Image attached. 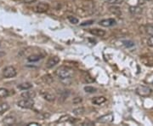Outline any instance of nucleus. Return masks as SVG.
Returning a JSON list of instances; mask_svg holds the SVG:
<instances>
[{
	"label": "nucleus",
	"instance_id": "18",
	"mask_svg": "<svg viewBox=\"0 0 153 126\" xmlns=\"http://www.w3.org/2000/svg\"><path fill=\"white\" fill-rule=\"evenodd\" d=\"M42 57H41V55H30V56H28L27 57V60L28 61H30V62H35V61H38L41 59Z\"/></svg>",
	"mask_w": 153,
	"mask_h": 126
},
{
	"label": "nucleus",
	"instance_id": "3",
	"mask_svg": "<svg viewBox=\"0 0 153 126\" xmlns=\"http://www.w3.org/2000/svg\"><path fill=\"white\" fill-rule=\"evenodd\" d=\"M17 105L24 109H31L34 106V101L33 99H22L18 101Z\"/></svg>",
	"mask_w": 153,
	"mask_h": 126
},
{
	"label": "nucleus",
	"instance_id": "16",
	"mask_svg": "<svg viewBox=\"0 0 153 126\" xmlns=\"http://www.w3.org/2000/svg\"><path fill=\"white\" fill-rule=\"evenodd\" d=\"M10 95V91L5 88H0V98H6Z\"/></svg>",
	"mask_w": 153,
	"mask_h": 126
},
{
	"label": "nucleus",
	"instance_id": "1",
	"mask_svg": "<svg viewBox=\"0 0 153 126\" xmlns=\"http://www.w3.org/2000/svg\"><path fill=\"white\" fill-rule=\"evenodd\" d=\"M55 75L60 79H68L75 75V70L70 66H61L55 70Z\"/></svg>",
	"mask_w": 153,
	"mask_h": 126
},
{
	"label": "nucleus",
	"instance_id": "2",
	"mask_svg": "<svg viewBox=\"0 0 153 126\" xmlns=\"http://www.w3.org/2000/svg\"><path fill=\"white\" fill-rule=\"evenodd\" d=\"M136 94L139 95L141 97H147L150 96L152 93V89L148 86H145V85H140L136 88Z\"/></svg>",
	"mask_w": 153,
	"mask_h": 126
},
{
	"label": "nucleus",
	"instance_id": "29",
	"mask_svg": "<svg viewBox=\"0 0 153 126\" xmlns=\"http://www.w3.org/2000/svg\"><path fill=\"white\" fill-rule=\"evenodd\" d=\"M94 21L93 20H90V21H88V22H84L83 23L81 24V26H88V25H91L93 24Z\"/></svg>",
	"mask_w": 153,
	"mask_h": 126
},
{
	"label": "nucleus",
	"instance_id": "31",
	"mask_svg": "<svg viewBox=\"0 0 153 126\" xmlns=\"http://www.w3.org/2000/svg\"><path fill=\"white\" fill-rule=\"evenodd\" d=\"M146 1H152V0H146Z\"/></svg>",
	"mask_w": 153,
	"mask_h": 126
},
{
	"label": "nucleus",
	"instance_id": "32",
	"mask_svg": "<svg viewBox=\"0 0 153 126\" xmlns=\"http://www.w3.org/2000/svg\"><path fill=\"white\" fill-rule=\"evenodd\" d=\"M23 1H28V0H23Z\"/></svg>",
	"mask_w": 153,
	"mask_h": 126
},
{
	"label": "nucleus",
	"instance_id": "6",
	"mask_svg": "<svg viewBox=\"0 0 153 126\" xmlns=\"http://www.w3.org/2000/svg\"><path fill=\"white\" fill-rule=\"evenodd\" d=\"M114 120V115L112 113H108L105 115L101 116L98 119V122L102 123V124H110Z\"/></svg>",
	"mask_w": 153,
	"mask_h": 126
},
{
	"label": "nucleus",
	"instance_id": "26",
	"mask_svg": "<svg viewBox=\"0 0 153 126\" xmlns=\"http://www.w3.org/2000/svg\"><path fill=\"white\" fill-rule=\"evenodd\" d=\"M71 119V117L68 115L66 116H63V117H61L60 119L58 120V122H60V123H62V122H66V121H68Z\"/></svg>",
	"mask_w": 153,
	"mask_h": 126
},
{
	"label": "nucleus",
	"instance_id": "11",
	"mask_svg": "<svg viewBox=\"0 0 153 126\" xmlns=\"http://www.w3.org/2000/svg\"><path fill=\"white\" fill-rule=\"evenodd\" d=\"M106 98L105 96H96V97H94L92 99V102L94 105H97V106H100V105L104 104L105 102H106Z\"/></svg>",
	"mask_w": 153,
	"mask_h": 126
},
{
	"label": "nucleus",
	"instance_id": "9",
	"mask_svg": "<svg viewBox=\"0 0 153 126\" xmlns=\"http://www.w3.org/2000/svg\"><path fill=\"white\" fill-rule=\"evenodd\" d=\"M41 95L43 96V98L44 100H46V101H50V102H52V101H54L55 100V95L54 94L50 93L49 91H45V90H42L41 92Z\"/></svg>",
	"mask_w": 153,
	"mask_h": 126
},
{
	"label": "nucleus",
	"instance_id": "10",
	"mask_svg": "<svg viewBox=\"0 0 153 126\" xmlns=\"http://www.w3.org/2000/svg\"><path fill=\"white\" fill-rule=\"evenodd\" d=\"M3 122L6 125H15L16 123V118L15 116L9 115L4 118Z\"/></svg>",
	"mask_w": 153,
	"mask_h": 126
},
{
	"label": "nucleus",
	"instance_id": "17",
	"mask_svg": "<svg viewBox=\"0 0 153 126\" xmlns=\"http://www.w3.org/2000/svg\"><path fill=\"white\" fill-rule=\"evenodd\" d=\"M9 109H10V105L8 103H1L0 104V115L4 114Z\"/></svg>",
	"mask_w": 153,
	"mask_h": 126
},
{
	"label": "nucleus",
	"instance_id": "12",
	"mask_svg": "<svg viewBox=\"0 0 153 126\" xmlns=\"http://www.w3.org/2000/svg\"><path fill=\"white\" fill-rule=\"evenodd\" d=\"M89 33H91L94 36H97V37H104L105 35V31L101 30V29H98V28H94V29H90Z\"/></svg>",
	"mask_w": 153,
	"mask_h": 126
},
{
	"label": "nucleus",
	"instance_id": "13",
	"mask_svg": "<svg viewBox=\"0 0 153 126\" xmlns=\"http://www.w3.org/2000/svg\"><path fill=\"white\" fill-rule=\"evenodd\" d=\"M129 12L132 15H140L142 13V9L139 6H130L129 7Z\"/></svg>",
	"mask_w": 153,
	"mask_h": 126
},
{
	"label": "nucleus",
	"instance_id": "14",
	"mask_svg": "<svg viewBox=\"0 0 153 126\" xmlns=\"http://www.w3.org/2000/svg\"><path fill=\"white\" fill-rule=\"evenodd\" d=\"M36 94L34 91H25L22 94V97L24 99H33Z\"/></svg>",
	"mask_w": 153,
	"mask_h": 126
},
{
	"label": "nucleus",
	"instance_id": "5",
	"mask_svg": "<svg viewBox=\"0 0 153 126\" xmlns=\"http://www.w3.org/2000/svg\"><path fill=\"white\" fill-rule=\"evenodd\" d=\"M99 24H100V26L104 27V28H110V27L115 26V25L117 24V21L115 20L114 18H108V19L101 20Z\"/></svg>",
	"mask_w": 153,
	"mask_h": 126
},
{
	"label": "nucleus",
	"instance_id": "23",
	"mask_svg": "<svg viewBox=\"0 0 153 126\" xmlns=\"http://www.w3.org/2000/svg\"><path fill=\"white\" fill-rule=\"evenodd\" d=\"M124 0H107V3L110 4H121Z\"/></svg>",
	"mask_w": 153,
	"mask_h": 126
},
{
	"label": "nucleus",
	"instance_id": "21",
	"mask_svg": "<svg viewBox=\"0 0 153 126\" xmlns=\"http://www.w3.org/2000/svg\"><path fill=\"white\" fill-rule=\"evenodd\" d=\"M84 112H85V109L83 107H78V108L73 110V113L76 115H82L84 113Z\"/></svg>",
	"mask_w": 153,
	"mask_h": 126
},
{
	"label": "nucleus",
	"instance_id": "25",
	"mask_svg": "<svg viewBox=\"0 0 153 126\" xmlns=\"http://www.w3.org/2000/svg\"><path fill=\"white\" fill-rule=\"evenodd\" d=\"M68 21L71 22V24H77L78 23V19L73 16H68Z\"/></svg>",
	"mask_w": 153,
	"mask_h": 126
},
{
	"label": "nucleus",
	"instance_id": "24",
	"mask_svg": "<svg viewBox=\"0 0 153 126\" xmlns=\"http://www.w3.org/2000/svg\"><path fill=\"white\" fill-rule=\"evenodd\" d=\"M123 44H124V46L127 47V48H131V47H134V43L133 42V41H129V40H126V41H123Z\"/></svg>",
	"mask_w": 153,
	"mask_h": 126
},
{
	"label": "nucleus",
	"instance_id": "7",
	"mask_svg": "<svg viewBox=\"0 0 153 126\" xmlns=\"http://www.w3.org/2000/svg\"><path fill=\"white\" fill-rule=\"evenodd\" d=\"M60 57H58V56H51L50 58H49L48 61H47V63H46V67L47 68H52V67H54L55 66H56L59 62H60Z\"/></svg>",
	"mask_w": 153,
	"mask_h": 126
},
{
	"label": "nucleus",
	"instance_id": "22",
	"mask_svg": "<svg viewBox=\"0 0 153 126\" xmlns=\"http://www.w3.org/2000/svg\"><path fill=\"white\" fill-rule=\"evenodd\" d=\"M146 33L150 36H153V26H146Z\"/></svg>",
	"mask_w": 153,
	"mask_h": 126
},
{
	"label": "nucleus",
	"instance_id": "30",
	"mask_svg": "<svg viewBox=\"0 0 153 126\" xmlns=\"http://www.w3.org/2000/svg\"><path fill=\"white\" fill-rule=\"evenodd\" d=\"M33 125L37 126V125H39L38 123H36V122H33V123H29V124H28V125H27V126H33Z\"/></svg>",
	"mask_w": 153,
	"mask_h": 126
},
{
	"label": "nucleus",
	"instance_id": "20",
	"mask_svg": "<svg viewBox=\"0 0 153 126\" xmlns=\"http://www.w3.org/2000/svg\"><path fill=\"white\" fill-rule=\"evenodd\" d=\"M84 90H85V92H87V93L91 94L96 92V91H97V89L93 87V86H85V87H84Z\"/></svg>",
	"mask_w": 153,
	"mask_h": 126
},
{
	"label": "nucleus",
	"instance_id": "8",
	"mask_svg": "<svg viewBox=\"0 0 153 126\" xmlns=\"http://www.w3.org/2000/svg\"><path fill=\"white\" fill-rule=\"evenodd\" d=\"M49 4H47L45 3H39L35 6L34 10L36 12H38V13H44L49 10Z\"/></svg>",
	"mask_w": 153,
	"mask_h": 126
},
{
	"label": "nucleus",
	"instance_id": "27",
	"mask_svg": "<svg viewBox=\"0 0 153 126\" xmlns=\"http://www.w3.org/2000/svg\"><path fill=\"white\" fill-rule=\"evenodd\" d=\"M82 97H76V98L73 99L72 102H73V104H79V103H81V102H82Z\"/></svg>",
	"mask_w": 153,
	"mask_h": 126
},
{
	"label": "nucleus",
	"instance_id": "4",
	"mask_svg": "<svg viewBox=\"0 0 153 126\" xmlns=\"http://www.w3.org/2000/svg\"><path fill=\"white\" fill-rule=\"evenodd\" d=\"M17 71L16 69L12 66H6L3 71V76L5 78H11L16 76Z\"/></svg>",
	"mask_w": 153,
	"mask_h": 126
},
{
	"label": "nucleus",
	"instance_id": "19",
	"mask_svg": "<svg viewBox=\"0 0 153 126\" xmlns=\"http://www.w3.org/2000/svg\"><path fill=\"white\" fill-rule=\"evenodd\" d=\"M110 11H111L112 14L116 15V16H120L121 14H122L121 10L119 8H117V7H111V8H110Z\"/></svg>",
	"mask_w": 153,
	"mask_h": 126
},
{
	"label": "nucleus",
	"instance_id": "28",
	"mask_svg": "<svg viewBox=\"0 0 153 126\" xmlns=\"http://www.w3.org/2000/svg\"><path fill=\"white\" fill-rule=\"evenodd\" d=\"M147 44L150 47H153V36H151L147 40Z\"/></svg>",
	"mask_w": 153,
	"mask_h": 126
},
{
	"label": "nucleus",
	"instance_id": "15",
	"mask_svg": "<svg viewBox=\"0 0 153 126\" xmlns=\"http://www.w3.org/2000/svg\"><path fill=\"white\" fill-rule=\"evenodd\" d=\"M18 89H22V90H27V89H30L31 88H33V84L31 83H22L21 84H19L18 86Z\"/></svg>",
	"mask_w": 153,
	"mask_h": 126
}]
</instances>
